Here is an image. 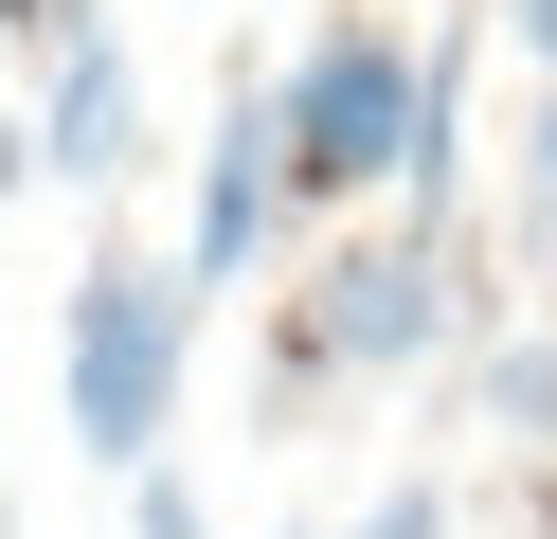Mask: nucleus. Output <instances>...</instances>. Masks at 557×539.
<instances>
[{"mask_svg":"<svg viewBox=\"0 0 557 539\" xmlns=\"http://www.w3.org/2000/svg\"><path fill=\"white\" fill-rule=\"evenodd\" d=\"M145 72L109 54V36H73V54H54V108H37V180H109V162H145Z\"/></svg>","mask_w":557,"mask_h":539,"instance_id":"5","label":"nucleus"},{"mask_svg":"<svg viewBox=\"0 0 557 539\" xmlns=\"http://www.w3.org/2000/svg\"><path fill=\"white\" fill-rule=\"evenodd\" d=\"M521 36H540V72H557V0H521Z\"/></svg>","mask_w":557,"mask_h":539,"instance_id":"8","label":"nucleus"},{"mask_svg":"<svg viewBox=\"0 0 557 539\" xmlns=\"http://www.w3.org/2000/svg\"><path fill=\"white\" fill-rule=\"evenodd\" d=\"M0 180H18V162H0Z\"/></svg>","mask_w":557,"mask_h":539,"instance_id":"11","label":"nucleus"},{"mask_svg":"<svg viewBox=\"0 0 557 539\" xmlns=\"http://www.w3.org/2000/svg\"><path fill=\"white\" fill-rule=\"evenodd\" d=\"M0 539H18V522H0Z\"/></svg>","mask_w":557,"mask_h":539,"instance_id":"12","label":"nucleus"},{"mask_svg":"<svg viewBox=\"0 0 557 539\" xmlns=\"http://www.w3.org/2000/svg\"><path fill=\"white\" fill-rule=\"evenodd\" d=\"M18 19H37V0H18Z\"/></svg>","mask_w":557,"mask_h":539,"instance_id":"10","label":"nucleus"},{"mask_svg":"<svg viewBox=\"0 0 557 539\" xmlns=\"http://www.w3.org/2000/svg\"><path fill=\"white\" fill-rule=\"evenodd\" d=\"M270 198H288V126H270V90H234V108H216V144H198V252H181V287H198V306L252 270Z\"/></svg>","mask_w":557,"mask_h":539,"instance_id":"3","label":"nucleus"},{"mask_svg":"<svg viewBox=\"0 0 557 539\" xmlns=\"http://www.w3.org/2000/svg\"><path fill=\"white\" fill-rule=\"evenodd\" d=\"M145 539H198V486H162V467H145Z\"/></svg>","mask_w":557,"mask_h":539,"instance_id":"7","label":"nucleus"},{"mask_svg":"<svg viewBox=\"0 0 557 539\" xmlns=\"http://www.w3.org/2000/svg\"><path fill=\"white\" fill-rule=\"evenodd\" d=\"M540 234H557V126H540Z\"/></svg>","mask_w":557,"mask_h":539,"instance_id":"9","label":"nucleus"},{"mask_svg":"<svg viewBox=\"0 0 557 539\" xmlns=\"http://www.w3.org/2000/svg\"><path fill=\"white\" fill-rule=\"evenodd\" d=\"M360 539H449V503H432V486H377V503H360Z\"/></svg>","mask_w":557,"mask_h":539,"instance_id":"6","label":"nucleus"},{"mask_svg":"<svg viewBox=\"0 0 557 539\" xmlns=\"http://www.w3.org/2000/svg\"><path fill=\"white\" fill-rule=\"evenodd\" d=\"M181 323H198V287L162 252H90L73 270V450L126 467V486L162 467V414H181Z\"/></svg>","mask_w":557,"mask_h":539,"instance_id":"1","label":"nucleus"},{"mask_svg":"<svg viewBox=\"0 0 557 539\" xmlns=\"http://www.w3.org/2000/svg\"><path fill=\"white\" fill-rule=\"evenodd\" d=\"M413 108H432V54H396L377 19H324L306 72L270 90V126H288V198H377V180H413Z\"/></svg>","mask_w":557,"mask_h":539,"instance_id":"2","label":"nucleus"},{"mask_svg":"<svg viewBox=\"0 0 557 539\" xmlns=\"http://www.w3.org/2000/svg\"><path fill=\"white\" fill-rule=\"evenodd\" d=\"M413 342H432V234H396V252H342V270H324V306H306V359L377 378V359H413Z\"/></svg>","mask_w":557,"mask_h":539,"instance_id":"4","label":"nucleus"}]
</instances>
